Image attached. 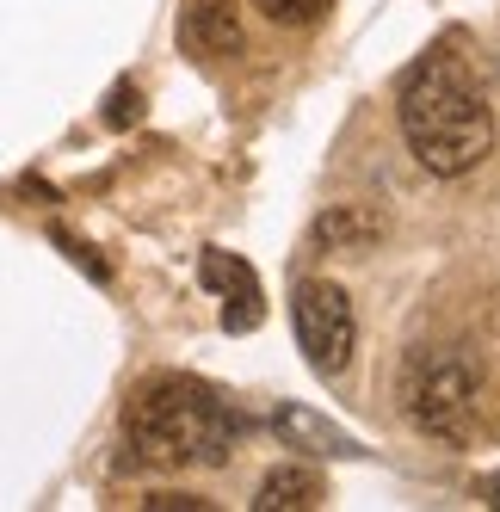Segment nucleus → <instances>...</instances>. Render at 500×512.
Listing matches in <instances>:
<instances>
[{
    "label": "nucleus",
    "instance_id": "7ed1b4c3",
    "mask_svg": "<svg viewBox=\"0 0 500 512\" xmlns=\"http://www.w3.org/2000/svg\"><path fill=\"white\" fill-rule=\"evenodd\" d=\"M476 395L482 377L470 371V358L451 346H426L402 364V408L414 420V432L439 438V445H463L476 426Z\"/></svg>",
    "mask_w": 500,
    "mask_h": 512
},
{
    "label": "nucleus",
    "instance_id": "39448f33",
    "mask_svg": "<svg viewBox=\"0 0 500 512\" xmlns=\"http://www.w3.org/2000/svg\"><path fill=\"white\" fill-rule=\"evenodd\" d=\"M180 44L204 62H229L241 56V19H235V0H186L180 13Z\"/></svg>",
    "mask_w": 500,
    "mask_h": 512
},
{
    "label": "nucleus",
    "instance_id": "f03ea898",
    "mask_svg": "<svg viewBox=\"0 0 500 512\" xmlns=\"http://www.w3.org/2000/svg\"><path fill=\"white\" fill-rule=\"evenodd\" d=\"M396 124L408 155L439 173V179H463L476 173L494 149V112L488 99L470 87V75L451 62V56H426L414 75L396 93Z\"/></svg>",
    "mask_w": 500,
    "mask_h": 512
},
{
    "label": "nucleus",
    "instance_id": "f257e3e1",
    "mask_svg": "<svg viewBox=\"0 0 500 512\" xmlns=\"http://www.w3.org/2000/svg\"><path fill=\"white\" fill-rule=\"evenodd\" d=\"M241 438L247 414L192 377H161L124 408V445L142 469H217Z\"/></svg>",
    "mask_w": 500,
    "mask_h": 512
},
{
    "label": "nucleus",
    "instance_id": "0eeeda50",
    "mask_svg": "<svg viewBox=\"0 0 500 512\" xmlns=\"http://www.w3.org/2000/svg\"><path fill=\"white\" fill-rule=\"evenodd\" d=\"M204 284L217 290V297H235L229 327H254V321H260V284H254V272H247L235 253L210 247V253H204Z\"/></svg>",
    "mask_w": 500,
    "mask_h": 512
},
{
    "label": "nucleus",
    "instance_id": "20e7f679",
    "mask_svg": "<svg viewBox=\"0 0 500 512\" xmlns=\"http://www.w3.org/2000/svg\"><path fill=\"white\" fill-rule=\"evenodd\" d=\"M291 321H297V346H303V358L315 364L321 377H340L346 364H352V346H359V315H352V303H346L340 284H321V278L297 284Z\"/></svg>",
    "mask_w": 500,
    "mask_h": 512
},
{
    "label": "nucleus",
    "instance_id": "1a4fd4ad",
    "mask_svg": "<svg viewBox=\"0 0 500 512\" xmlns=\"http://www.w3.org/2000/svg\"><path fill=\"white\" fill-rule=\"evenodd\" d=\"M334 0H260V13L272 19V25H291V31H303V25H315L321 13H328Z\"/></svg>",
    "mask_w": 500,
    "mask_h": 512
},
{
    "label": "nucleus",
    "instance_id": "9b49d317",
    "mask_svg": "<svg viewBox=\"0 0 500 512\" xmlns=\"http://www.w3.org/2000/svg\"><path fill=\"white\" fill-rule=\"evenodd\" d=\"M105 118H112V124H130V118H136V93L118 87V93H112V112H105Z\"/></svg>",
    "mask_w": 500,
    "mask_h": 512
},
{
    "label": "nucleus",
    "instance_id": "9d476101",
    "mask_svg": "<svg viewBox=\"0 0 500 512\" xmlns=\"http://www.w3.org/2000/svg\"><path fill=\"white\" fill-rule=\"evenodd\" d=\"M142 506H149V512H204V500H198V494H149Z\"/></svg>",
    "mask_w": 500,
    "mask_h": 512
},
{
    "label": "nucleus",
    "instance_id": "6e6552de",
    "mask_svg": "<svg viewBox=\"0 0 500 512\" xmlns=\"http://www.w3.org/2000/svg\"><path fill=\"white\" fill-rule=\"evenodd\" d=\"M321 500H328L321 475H315V469H297V463L272 469L266 482H260V494H254L260 512H309V506H321Z\"/></svg>",
    "mask_w": 500,
    "mask_h": 512
},
{
    "label": "nucleus",
    "instance_id": "423d86ee",
    "mask_svg": "<svg viewBox=\"0 0 500 512\" xmlns=\"http://www.w3.org/2000/svg\"><path fill=\"white\" fill-rule=\"evenodd\" d=\"M272 426H278V438H284L291 451H309V457H359V438L340 432L328 414L303 408V401H278Z\"/></svg>",
    "mask_w": 500,
    "mask_h": 512
}]
</instances>
